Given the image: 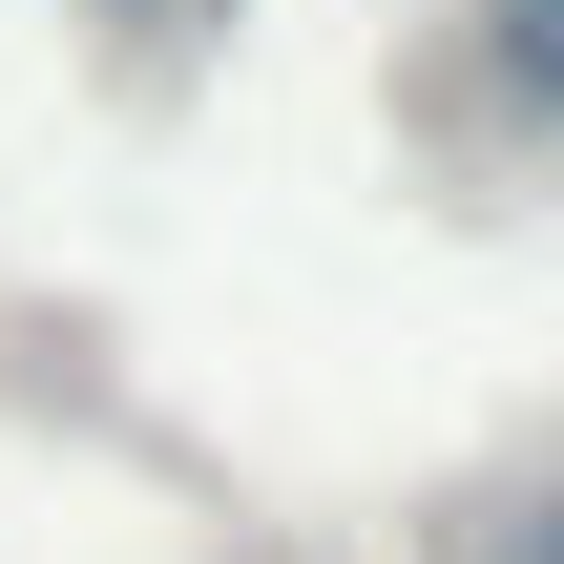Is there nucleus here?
<instances>
[{"label": "nucleus", "mask_w": 564, "mask_h": 564, "mask_svg": "<svg viewBox=\"0 0 564 564\" xmlns=\"http://www.w3.org/2000/svg\"><path fill=\"white\" fill-rule=\"evenodd\" d=\"M460 105H481V147L502 167H564V0H460Z\"/></svg>", "instance_id": "obj_1"}, {"label": "nucleus", "mask_w": 564, "mask_h": 564, "mask_svg": "<svg viewBox=\"0 0 564 564\" xmlns=\"http://www.w3.org/2000/svg\"><path fill=\"white\" fill-rule=\"evenodd\" d=\"M419 564H564V460H502V481H460V502L419 523Z\"/></svg>", "instance_id": "obj_2"}, {"label": "nucleus", "mask_w": 564, "mask_h": 564, "mask_svg": "<svg viewBox=\"0 0 564 564\" xmlns=\"http://www.w3.org/2000/svg\"><path fill=\"white\" fill-rule=\"evenodd\" d=\"M105 21H126V0H105ZM209 21H230V0H167V63H188V42H209Z\"/></svg>", "instance_id": "obj_3"}, {"label": "nucleus", "mask_w": 564, "mask_h": 564, "mask_svg": "<svg viewBox=\"0 0 564 564\" xmlns=\"http://www.w3.org/2000/svg\"><path fill=\"white\" fill-rule=\"evenodd\" d=\"M230 564H314V544H230Z\"/></svg>", "instance_id": "obj_4"}]
</instances>
